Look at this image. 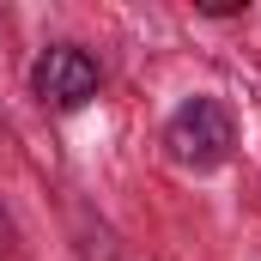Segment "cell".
<instances>
[{"label": "cell", "mask_w": 261, "mask_h": 261, "mask_svg": "<svg viewBox=\"0 0 261 261\" xmlns=\"http://www.w3.org/2000/svg\"><path fill=\"white\" fill-rule=\"evenodd\" d=\"M164 152L182 170H219L237 152V116L219 97H189L170 116V128H164Z\"/></svg>", "instance_id": "obj_1"}, {"label": "cell", "mask_w": 261, "mask_h": 261, "mask_svg": "<svg viewBox=\"0 0 261 261\" xmlns=\"http://www.w3.org/2000/svg\"><path fill=\"white\" fill-rule=\"evenodd\" d=\"M31 91L49 110H85L97 97V61L85 49H73V43H55V49H43L37 67H31Z\"/></svg>", "instance_id": "obj_2"}]
</instances>
